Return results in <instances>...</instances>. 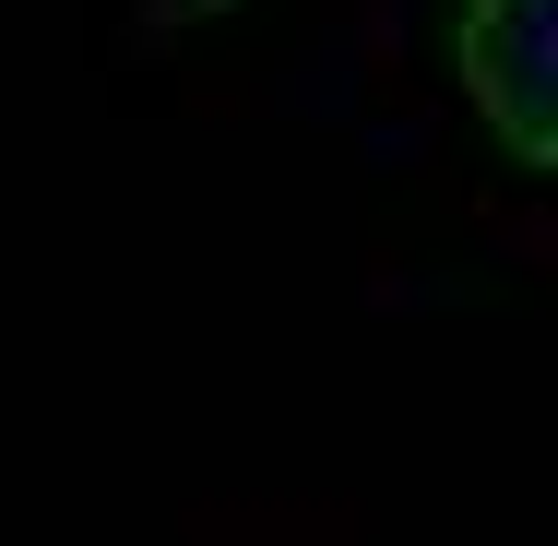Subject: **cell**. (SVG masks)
Listing matches in <instances>:
<instances>
[{"label":"cell","instance_id":"cell-1","mask_svg":"<svg viewBox=\"0 0 558 546\" xmlns=\"http://www.w3.org/2000/svg\"><path fill=\"white\" fill-rule=\"evenodd\" d=\"M451 60H463V96L499 131L511 167H547L558 155V84H547V0H463L451 12Z\"/></svg>","mask_w":558,"mask_h":546}]
</instances>
